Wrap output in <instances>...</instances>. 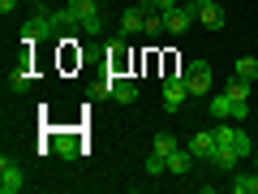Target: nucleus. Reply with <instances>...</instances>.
Listing matches in <instances>:
<instances>
[{
    "mask_svg": "<svg viewBox=\"0 0 258 194\" xmlns=\"http://www.w3.org/2000/svg\"><path fill=\"white\" fill-rule=\"evenodd\" d=\"M211 82H215L211 65H207V61H189V69H185V86H189V95H211Z\"/></svg>",
    "mask_w": 258,
    "mask_h": 194,
    "instance_id": "obj_1",
    "label": "nucleus"
},
{
    "mask_svg": "<svg viewBox=\"0 0 258 194\" xmlns=\"http://www.w3.org/2000/svg\"><path fill=\"white\" fill-rule=\"evenodd\" d=\"M194 22H198V5H194V0H189V5H176V9L164 13V26L172 30V35H185Z\"/></svg>",
    "mask_w": 258,
    "mask_h": 194,
    "instance_id": "obj_2",
    "label": "nucleus"
},
{
    "mask_svg": "<svg viewBox=\"0 0 258 194\" xmlns=\"http://www.w3.org/2000/svg\"><path fill=\"white\" fill-rule=\"evenodd\" d=\"M189 100V86H185V74L181 78H164V112H181V104Z\"/></svg>",
    "mask_w": 258,
    "mask_h": 194,
    "instance_id": "obj_3",
    "label": "nucleus"
},
{
    "mask_svg": "<svg viewBox=\"0 0 258 194\" xmlns=\"http://www.w3.org/2000/svg\"><path fill=\"white\" fill-rule=\"evenodd\" d=\"M22 185H26V181H22V168L5 156V160H0V194H18Z\"/></svg>",
    "mask_w": 258,
    "mask_h": 194,
    "instance_id": "obj_4",
    "label": "nucleus"
},
{
    "mask_svg": "<svg viewBox=\"0 0 258 194\" xmlns=\"http://www.w3.org/2000/svg\"><path fill=\"white\" fill-rule=\"evenodd\" d=\"M142 26H147V9H142V5H134V9H125L120 13V35H142Z\"/></svg>",
    "mask_w": 258,
    "mask_h": 194,
    "instance_id": "obj_5",
    "label": "nucleus"
},
{
    "mask_svg": "<svg viewBox=\"0 0 258 194\" xmlns=\"http://www.w3.org/2000/svg\"><path fill=\"white\" fill-rule=\"evenodd\" d=\"M189 151H194V160H211L215 156V129H198L189 138Z\"/></svg>",
    "mask_w": 258,
    "mask_h": 194,
    "instance_id": "obj_6",
    "label": "nucleus"
},
{
    "mask_svg": "<svg viewBox=\"0 0 258 194\" xmlns=\"http://www.w3.org/2000/svg\"><path fill=\"white\" fill-rule=\"evenodd\" d=\"M198 22H203L207 30H220V26H224V9H220V0H215V5H198Z\"/></svg>",
    "mask_w": 258,
    "mask_h": 194,
    "instance_id": "obj_7",
    "label": "nucleus"
},
{
    "mask_svg": "<svg viewBox=\"0 0 258 194\" xmlns=\"http://www.w3.org/2000/svg\"><path fill=\"white\" fill-rule=\"evenodd\" d=\"M211 117L215 121H232V95L228 91H215L211 95Z\"/></svg>",
    "mask_w": 258,
    "mask_h": 194,
    "instance_id": "obj_8",
    "label": "nucleus"
},
{
    "mask_svg": "<svg viewBox=\"0 0 258 194\" xmlns=\"http://www.w3.org/2000/svg\"><path fill=\"white\" fill-rule=\"evenodd\" d=\"M228 190L232 194H258V173H232Z\"/></svg>",
    "mask_w": 258,
    "mask_h": 194,
    "instance_id": "obj_9",
    "label": "nucleus"
},
{
    "mask_svg": "<svg viewBox=\"0 0 258 194\" xmlns=\"http://www.w3.org/2000/svg\"><path fill=\"white\" fill-rule=\"evenodd\" d=\"M168 168H172L176 177H185V173H189V168H194V151H189V147H185V151L176 147L172 156H168Z\"/></svg>",
    "mask_w": 258,
    "mask_h": 194,
    "instance_id": "obj_10",
    "label": "nucleus"
},
{
    "mask_svg": "<svg viewBox=\"0 0 258 194\" xmlns=\"http://www.w3.org/2000/svg\"><path fill=\"white\" fill-rule=\"evenodd\" d=\"M224 91L232 95V104H249V82H245V78H237V74H232L228 82H224Z\"/></svg>",
    "mask_w": 258,
    "mask_h": 194,
    "instance_id": "obj_11",
    "label": "nucleus"
},
{
    "mask_svg": "<svg viewBox=\"0 0 258 194\" xmlns=\"http://www.w3.org/2000/svg\"><path fill=\"white\" fill-rule=\"evenodd\" d=\"M237 151H232V147H215V156H211V164L215 168H220V173H232V168H237Z\"/></svg>",
    "mask_w": 258,
    "mask_h": 194,
    "instance_id": "obj_12",
    "label": "nucleus"
},
{
    "mask_svg": "<svg viewBox=\"0 0 258 194\" xmlns=\"http://www.w3.org/2000/svg\"><path fill=\"white\" fill-rule=\"evenodd\" d=\"M95 13H99L95 0H69V18L74 22H86V18H95Z\"/></svg>",
    "mask_w": 258,
    "mask_h": 194,
    "instance_id": "obj_13",
    "label": "nucleus"
},
{
    "mask_svg": "<svg viewBox=\"0 0 258 194\" xmlns=\"http://www.w3.org/2000/svg\"><path fill=\"white\" fill-rule=\"evenodd\" d=\"M232 74H237V78H245V82H254V78H258V56H237Z\"/></svg>",
    "mask_w": 258,
    "mask_h": 194,
    "instance_id": "obj_14",
    "label": "nucleus"
},
{
    "mask_svg": "<svg viewBox=\"0 0 258 194\" xmlns=\"http://www.w3.org/2000/svg\"><path fill=\"white\" fill-rule=\"evenodd\" d=\"M232 151H237L241 160L254 156V142H249V129H245V125H237V134H232Z\"/></svg>",
    "mask_w": 258,
    "mask_h": 194,
    "instance_id": "obj_15",
    "label": "nucleus"
},
{
    "mask_svg": "<svg viewBox=\"0 0 258 194\" xmlns=\"http://www.w3.org/2000/svg\"><path fill=\"white\" fill-rule=\"evenodd\" d=\"M176 147H181V142H176V138H172V134H168V129H164V134H155V142H151V151H155V156H164V160H168V156H172V151H176Z\"/></svg>",
    "mask_w": 258,
    "mask_h": 194,
    "instance_id": "obj_16",
    "label": "nucleus"
},
{
    "mask_svg": "<svg viewBox=\"0 0 258 194\" xmlns=\"http://www.w3.org/2000/svg\"><path fill=\"white\" fill-rule=\"evenodd\" d=\"M142 30H147V35H164V13H147V26H142Z\"/></svg>",
    "mask_w": 258,
    "mask_h": 194,
    "instance_id": "obj_17",
    "label": "nucleus"
},
{
    "mask_svg": "<svg viewBox=\"0 0 258 194\" xmlns=\"http://www.w3.org/2000/svg\"><path fill=\"white\" fill-rule=\"evenodd\" d=\"M142 9L147 13H168V9H176V0H142Z\"/></svg>",
    "mask_w": 258,
    "mask_h": 194,
    "instance_id": "obj_18",
    "label": "nucleus"
},
{
    "mask_svg": "<svg viewBox=\"0 0 258 194\" xmlns=\"http://www.w3.org/2000/svg\"><path fill=\"white\" fill-rule=\"evenodd\" d=\"M164 168H168V160L151 151V156H147V173H151V177H159V173H164Z\"/></svg>",
    "mask_w": 258,
    "mask_h": 194,
    "instance_id": "obj_19",
    "label": "nucleus"
},
{
    "mask_svg": "<svg viewBox=\"0 0 258 194\" xmlns=\"http://www.w3.org/2000/svg\"><path fill=\"white\" fill-rule=\"evenodd\" d=\"M82 30H86V35H99V30H103V18H99V13H95V18H86Z\"/></svg>",
    "mask_w": 258,
    "mask_h": 194,
    "instance_id": "obj_20",
    "label": "nucleus"
},
{
    "mask_svg": "<svg viewBox=\"0 0 258 194\" xmlns=\"http://www.w3.org/2000/svg\"><path fill=\"white\" fill-rule=\"evenodd\" d=\"M60 156H64V160H74V156H78V147H74V138H60Z\"/></svg>",
    "mask_w": 258,
    "mask_h": 194,
    "instance_id": "obj_21",
    "label": "nucleus"
},
{
    "mask_svg": "<svg viewBox=\"0 0 258 194\" xmlns=\"http://www.w3.org/2000/svg\"><path fill=\"white\" fill-rule=\"evenodd\" d=\"M26 82H30V78H26V69H13V91H22Z\"/></svg>",
    "mask_w": 258,
    "mask_h": 194,
    "instance_id": "obj_22",
    "label": "nucleus"
},
{
    "mask_svg": "<svg viewBox=\"0 0 258 194\" xmlns=\"http://www.w3.org/2000/svg\"><path fill=\"white\" fill-rule=\"evenodd\" d=\"M18 9V0H0V13H13Z\"/></svg>",
    "mask_w": 258,
    "mask_h": 194,
    "instance_id": "obj_23",
    "label": "nucleus"
},
{
    "mask_svg": "<svg viewBox=\"0 0 258 194\" xmlns=\"http://www.w3.org/2000/svg\"><path fill=\"white\" fill-rule=\"evenodd\" d=\"M194 5H215V0H194Z\"/></svg>",
    "mask_w": 258,
    "mask_h": 194,
    "instance_id": "obj_24",
    "label": "nucleus"
},
{
    "mask_svg": "<svg viewBox=\"0 0 258 194\" xmlns=\"http://www.w3.org/2000/svg\"><path fill=\"white\" fill-rule=\"evenodd\" d=\"M254 173H258V156H254Z\"/></svg>",
    "mask_w": 258,
    "mask_h": 194,
    "instance_id": "obj_25",
    "label": "nucleus"
},
{
    "mask_svg": "<svg viewBox=\"0 0 258 194\" xmlns=\"http://www.w3.org/2000/svg\"><path fill=\"white\" fill-rule=\"evenodd\" d=\"M43 5H52V0H43Z\"/></svg>",
    "mask_w": 258,
    "mask_h": 194,
    "instance_id": "obj_26",
    "label": "nucleus"
}]
</instances>
